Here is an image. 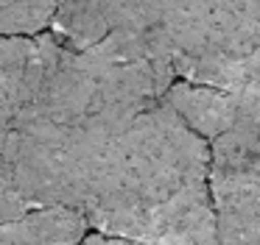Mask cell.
<instances>
[{
  "label": "cell",
  "mask_w": 260,
  "mask_h": 245,
  "mask_svg": "<svg viewBox=\"0 0 260 245\" xmlns=\"http://www.w3.org/2000/svg\"><path fill=\"white\" fill-rule=\"evenodd\" d=\"M81 215L104 237L215 245L207 142L165 103L146 109L101 156Z\"/></svg>",
  "instance_id": "obj_1"
},
{
  "label": "cell",
  "mask_w": 260,
  "mask_h": 245,
  "mask_svg": "<svg viewBox=\"0 0 260 245\" xmlns=\"http://www.w3.org/2000/svg\"><path fill=\"white\" fill-rule=\"evenodd\" d=\"M174 75L230 95H260V3H165Z\"/></svg>",
  "instance_id": "obj_2"
},
{
  "label": "cell",
  "mask_w": 260,
  "mask_h": 245,
  "mask_svg": "<svg viewBox=\"0 0 260 245\" xmlns=\"http://www.w3.org/2000/svg\"><path fill=\"white\" fill-rule=\"evenodd\" d=\"M215 245H260V187L249 181H210Z\"/></svg>",
  "instance_id": "obj_3"
},
{
  "label": "cell",
  "mask_w": 260,
  "mask_h": 245,
  "mask_svg": "<svg viewBox=\"0 0 260 245\" xmlns=\"http://www.w3.org/2000/svg\"><path fill=\"white\" fill-rule=\"evenodd\" d=\"M87 228L79 209H42L0 223V245H79Z\"/></svg>",
  "instance_id": "obj_4"
},
{
  "label": "cell",
  "mask_w": 260,
  "mask_h": 245,
  "mask_svg": "<svg viewBox=\"0 0 260 245\" xmlns=\"http://www.w3.org/2000/svg\"><path fill=\"white\" fill-rule=\"evenodd\" d=\"M34 67V36H0V139L12 131L28 95Z\"/></svg>",
  "instance_id": "obj_5"
},
{
  "label": "cell",
  "mask_w": 260,
  "mask_h": 245,
  "mask_svg": "<svg viewBox=\"0 0 260 245\" xmlns=\"http://www.w3.org/2000/svg\"><path fill=\"white\" fill-rule=\"evenodd\" d=\"M56 3H0V36H40L53 20Z\"/></svg>",
  "instance_id": "obj_6"
},
{
  "label": "cell",
  "mask_w": 260,
  "mask_h": 245,
  "mask_svg": "<svg viewBox=\"0 0 260 245\" xmlns=\"http://www.w3.org/2000/svg\"><path fill=\"white\" fill-rule=\"evenodd\" d=\"M79 245H143V242H132V239H120V237H104V234H87Z\"/></svg>",
  "instance_id": "obj_7"
},
{
  "label": "cell",
  "mask_w": 260,
  "mask_h": 245,
  "mask_svg": "<svg viewBox=\"0 0 260 245\" xmlns=\"http://www.w3.org/2000/svg\"><path fill=\"white\" fill-rule=\"evenodd\" d=\"M154 245H199V242H190V239H162V242H154Z\"/></svg>",
  "instance_id": "obj_8"
}]
</instances>
